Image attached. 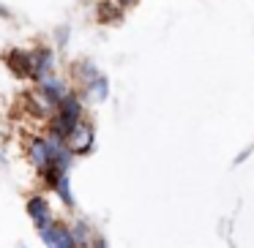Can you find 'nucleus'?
I'll use <instances>...</instances> for the list:
<instances>
[{
    "label": "nucleus",
    "mask_w": 254,
    "mask_h": 248,
    "mask_svg": "<svg viewBox=\"0 0 254 248\" xmlns=\"http://www.w3.org/2000/svg\"><path fill=\"white\" fill-rule=\"evenodd\" d=\"M25 213L33 221L36 229H41V226L55 221V213H52V204H50V199H47V194H30L28 202H25Z\"/></svg>",
    "instance_id": "6"
},
{
    "label": "nucleus",
    "mask_w": 254,
    "mask_h": 248,
    "mask_svg": "<svg viewBox=\"0 0 254 248\" xmlns=\"http://www.w3.org/2000/svg\"><path fill=\"white\" fill-rule=\"evenodd\" d=\"M19 248H25V246H19Z\"/></svg>",
    "instance_id": "19"
},
{
    "label": "nucleus",
    "mask_w": 254,
    "mask_h": 248,
    "mask_svg": "<svg viewBox=\"0 0 254 248\" xmlns=\"http://www.w3.org/2000/svg\"><path fill=\"white\" fill-rule=\"evenodd\" d=\"M115 3H118L121 8H134V6L139 3V0H115Z\"/></svg>",
    "instance_id": "16"
},
{
    "label": "nucleus",
    "mask_w": 254,
    "mask_h": 248,
    "mask_svg": "<svg viewBox=\"0 0 254 248\" xmlns=\"http://www.w3.org/2000/svg\"><path fill=\"white\" fill-rule=\"evenodd\" d=\"M36 88L39 90H44L47 96H52V99L58 101V104H61L63 99H66L68 93H71V82H66V79H61L58 77V74H47V77H41L39 82H36Z\"/></svg>",
    "instance_id": "8"
},
{
    "label": "nucleus",
    "mask_w": 254,
    "mask_h": 248,
    "mask_svg": "<svg viewBox=\"0 0 254 248\" xmlns=\"http://www.w3.org/2000/svg\"><path fill=\"white\" fill-rule=\"evenodd\" d=\"M82 3H93V0H82Z\"/></svg>",
    "instance_id": "18"
},
{
    "label": "nucleus",
    "mask_w": 254,
    "mask_h": 248,
    "mask_svg": "<svg viewBox=\"0 0 254 248\" xmlns=\"http://www.w3.org/2000/svg\"><path fill=\"white\" fill-rule=\"evenodd\" d=\"M79 93H82V99H85V101H96V104H101V101L110 99V79H107L104 74H101V77H96L90 85H85V88L79 90Z\"/></svg>",
    "instance_id": "10"
},
{
    "label": "nucleus",
    "mask_w": 254,
    "mask_h": 248,
    "mask_svg": "<svg viewBox=\"0 0 254 248\" xmlns=\"http://www.w3.org/2000/svg\"><path fill=\"white\" fill-rule=\"evenodd\" d=\"M0 19H11V8L0 3Z\"/></svg>",
    "instance_id": "17"
},
{
    "label": "nucleus",
    "mask_w": 254,
    "mask_h": 248,
    "mask_svg": "<svg viewBox=\"0 0 254 248\" xmlns=\"http://www.w3.org/2000/svg\"><path fill=\"white\" fill-rule=\"evenodd\" d=\"M88 248H90V246H88Z\"/></svg>",
    "instance_id": "20"
},
{
    "label": "nucleus",
    "mask_w": 254,
    "mask_h": 248,
    "mask_svg": "<svg viewBox=\"0 0 254 248\" xmlns=\"http://www.w3.org/2000/svg\"><path fill=\"white\" fill-rule=\"evenodd\" d=\"M68 36H71V28H68V25H58V28H55V39H58V47H66Z\"/></svg>",
    "instance_id": "14"
},
{
    "label": "nucleus",
    "mask_w": 254,
    "mask_h": 248,
    "mask_svg": "<svg viewBox=\"0 0 254 248\" xmlns=\"http://www.w3.org/2000/svg\"><path fill=\"white\" fill-rule=\"evenodd\" d=\"M50 191H55V194H58V199H61V202L66 204V207H71V210H74V194H71V177H68V172H66V175H61L55 183H52Z\"/></svg>",
    "instance_id": "12"
},
{
    "label": "nucleus",
    "mask_w": 254,
    "mask_h": 248,
    "mask_svg": "<svg viewBox=\"0 0 254 248\" xmlns=\"http://www.w3.org/2000/svg\"><path fill=\"white\" fill-rule=\"evenodd\" d=\"M82 117H85V99H82V93H79V90H71V93H68L61 104H58L55 115L47 120V131L58 134V137L66 139V134L71 131V128L77 126Z\"/></svg>",
    "instance_id": "1"
},
{
    "label": "nucleus",
    "mask_w": 254,
    "mask_h": 248,
    "mask_svg": "<svg viewBox=\"0 0 254 248\" xmlns=\"http://www.w3.org/2000/svg\"><path fill=\"white\" fill-rule=\"evenodd\" d=\"M66 145H68V150H71L74 155L93 153V148H96V128H93V123H90L88 117H82V120L66 134Z\"/></svg>",
    "instance_id": "2"
},
{
    "label": "nucleus",
    "mask_w": 254,
    "mask_h": 248,
    "mask_svg": "<svg viewBox=\"0 0 254 248\" xmlns=\"http://www.w3.org/2000/svg\"><path fill=\"white\" fill-rule=\"evenodd\" d=\"M71 235H74V240H77L79 248H88L90 240L96 237V232H93V226H90L85 218H77V221L71 224Z\"/></svg>",
    "instance_id": "13"
},
{
    "label": "nucleus",
    "mask_w": 254,
    "mask_h": 248,
    "mask_svg": "<svg viewBox=\"0 0 254 248\" xmlns=\"http://www.w3.org/2000/svg\"><path fill=\"white\" fill-rule=\"evenodd\" d=\"M123 11H126V8H121V6L115 3V0H99V6H96V14H99V22H104V25L121 22Z\"/></svg>",
    "instance_id": "11"
},
{
    "label": "nucleus",
    "mask_w": 254,
    "mask_h": 248,
    "mask_svg": "<svg viewBox=\"0 0 254 248\" xmlns=\"http://www.w3.org/2000/svg\"><path fill=\"white\" fill-rule=\"evenodd\" d=\"M3 60H6V68L17 79H30V50L11 47V50L3 52Z\"/></svg>",
    "instance_id": "7"
},
{
    "label": "nucleus",
    "mask_w": 254,
    "mask_h": 248,
    "mask_svg": "<svg viewBox=\"0 0 254 248\" xmlns=\"http://www.w3.org/2000/svg\"><path fill=\"white\" fill-rule=\"evenodd\" d=\"M252 153H254V145H249V148H246V150H243V153H241V155H238V158H235V164H243V161H246V158H249V155H252Z\"/></svg>",
    "instance_id": "15"
},
{
    "label": "nucleus",
    "mask_w": 254,
    "mask_h": 248,
    "mask_svg": "<svg viewBox=\"0 0 254 248\" xmlns=\"http://www.w3.org/2000/svg\"><path fill=\"white\" fill-rule=\"evenodd\" d=\"M96 77H101V68L96 66L93 60H88V57H82V60H77V63L71 66V79L79 85V88L90 85Z\"/></svg>",
    "instance_id": "9"
},
{
    "label": "nucleus",
    "mask_w": 254,
    "mask_h": 248,
    "mask_svg": "<svg viewBox=\"0 0 254 248\" xmlns=\"http://www.w3.org/2000/svg\"><path fill=\"white\" fill-rule=\"evenodd\" d=\"M25 109H28L33 117H39V120H50V117L55 115V109H58V101L52 99V96H47L44 90L33 88V90L25 93Z\"/></svg>",
    "instance_id": "5"
},
{
    "label": "nucleus",
    "mask_w": 254,
    "mask_h": 248,
    "mask_svg": "<svg viewBox=\"0 0 254 248\" xmlns=\"http://www.w3.org/2000/svg\"><path fill=\"white\" fill-rule=\"evenodd\" d=\"M39 237H41V243H44L47 248H79L77 240H74V235H71V226L63 224V221H58V218L52 221V224L41 226Z\"/></svg>",
    "instance_id": "3"
},
{
    "label": "nucleus",
    "mask_w": 254,
    "mask_h": 248,
    "mask_svg": "<svg viewBox=\"0 0 254 248\" xmlns=\"http://www.w3.org/2000/svg\"><path fill=\"white\" fill-rule=\"evenodd\" d=\"M55 68H58V57L52 47L41 44L36 50H30V82H39L47 74H55Z\"/></svg>",
    "instance_id": "4"
}]
</instances>
